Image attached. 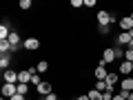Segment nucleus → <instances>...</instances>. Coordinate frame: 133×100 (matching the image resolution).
I'll use <instances>...</instances> for the list:
<instances>
[{
    "label": "nucleus",
    "mask_w": 133,
    "mask_h": 100,
    "mask_svg": "<svg viewBox=\"0 0 133 100\" xmlns=\"http://www.w3.org/2000/svg\"><path fill=\"white\" fill-rule=\"evenodd\" d=\"M18 93L20 96H27L29 93V85H18Z\"/></svg>",
    "instance_id": "5701e85b"
},
{
    "label": "nucleus",
    "mask_w": 133,
    "mask_h": 100,
    "mask_svg": "<svg viewBox=\"0 0 133 100\" xmlns=\"http://www.w3.org/2000/svg\"><path fill=\"white\" fill-rule=\"evenodd\" d=\"M40 82H42V80H40V73H33V76H31V85H33V87H38Z\"/></svg>",
    "instance_id": "b1692460"
},
{
    "label": "nucleus",
    "mask_w": 133,
    "mask_h": 100,
    "mask_svg": "<svg viewBox=\"0 0 133 100\" xmlns=\"http://www.w3.org/2000/svg\"><path fill=\"white\" fill-rule=\"evenodd\" d=\"M127 98H129L127 91H120V93H115V96H113V100H127Z\"/></svg>",
    "instance_id": "393cba45"
},
{
    "label": "nucleus",
    "mask_w": 133,
    "mask_h": 100,
    "mask_svg": "<svg viewBox=\"0 0 133 100\" xmlns=\"http://www.w3.org/2000/svg\"><path fill=\"white\" fill-rule=\"evenodd\" d=\"M69 100H76V98H69Z\"/></svg>",
    "instance_id": "c9c22d12"
},
{
    "label": "nucleus",
    "mask_w": 133,
    "mask_h": 100,
    "mask_svg": "<svg viewBox=\"0 0 133 100\" xmlns=\"http://www.w3.org/2000/svg\"><path fill=\"white\" fill-rule=\"evenodd\" d=\"M0 53H11V45H9V40H0Z\"/></svg>",
    "instance_id": "a211bd4d"
},
{
    "label": "nucleus",
    "mask_w": 133,
    "mask_h": 100,
    "mask_svg": "<svg viewBox=\"0 0 133 100\" xmlns=\"http://www.w3.org/2000/svg\"><path fill=\"white\" fill-rule=\"evenodd\" d=\"M129 36H131V40H133V29H131V31H129Z\"/></svg>",
    "instance_id": "72a5a7b5"
},
{
    "label": "nucleus",
    "mask_w": 133,
    "mask_h": 100,
    "mask_svg": "<svg viewBox=\"0 0 133 100\" xmlns=\"http://www.w3.org/2000/svg\"><path fill=\"white\" fill-rule=\"evenodd\" d=\"M40 100H47V98H40Z\"/></svg>",
    "instance_id": "e433bc0d"
},
{
    "label": "nucleus",
    "mask_w": 133,
    "mask_h": 100,
    "mask_svg": "<svg viewBox=\"0 0 133 100\" xmlns=\"http://www.w3.org/2000/svg\"><path fill=\"white\" fill-rule=\"evenodd\" d=\"M107 76H109V71H107L104 65H98L93 69V78H95V80H107Z\"/></svg>",
    "instance_id": "9d476101"
},
{
    "label": "nucleus",
    "mask_w": 133,
    "mask_h": 100,
    "mask_svg": "<svg viewBox=\"0 0 133 100\" xmlns=\"http://www.w3.org/2000/svg\"><path fill=\"white\" fill-rule=\"evenodd\" d=\"M118 27H120V31H131V29H133V20H131V16H124V18H120V20H118Z\"/></svg>",
    "instance_id": "1a4fd4ad"
},
{
    "label": "nucleus",
    "mask_w": 133,
    "mask_h": 100,
    "mask_svg": "<svg viewBox=\"0 0 133 100\" xmlns=\"http://www.w3.org/2000/svg\"><path fill=\"white\" fill-rule=\"evenodd\" d=\"M118 73H120V76H124V78L133 76V62L122 60V62H120V67H118Z\"/></svg>",
    "instance_id": "f03ea898"
},
{
    "label": "nucleus",
    "mask_w": 133,
    "mask_h": 100,
    "mask_svg": "<svg viewBox=\"0 0 133 100\" xmlns=\"http://www.w3.org/2000/svg\"><path fill=\"white\" fill-rule=\"evenodd\" d=\"M9 65H11V53H2V56H0V69H2V71H7V69H9Z\"/></svg>",
    "instance_id": "2eb2a0df"
},
{
    "label": "nucleus",
    "mask_w": 133,
    "mask_h": 100,
    "mask_svg": "<svg viewBox=\"0 0 133 100\" xmlns=\"http://www.w3.org/2000/svg\"><path fill=\"white\" fill-rule=\"evenodd\" d=\"M5 82H9V85H18V71L7 69V71H5Z\"/></svg>",
    "instance_id": "ddd939ff"
},
{
    "label": "nucleus",
    "mask_w": 133,
    "mask_h": 100,
    "mask_svg": "<svg viewBox=\"0 0 133 100\" xmlns=\"http://www.w3.org/2000/svg\"><path fill=\"white\" fill-rule=\"evenodd\" d=\"M87 96H89V100H102V91H98V89H91Z\"/></svg>",
    "instance_id": "6ab92c4d"
},
{
    "label": "nucleus",
    "mask_w": 133,
    "mask_h": 100,
    "mask_svg": "<svg viewBox=\"0 0 133 100\" xmlns=\"http://www.w3.org/2000/svg\"><path fill=\"white\" fill-rule=\"evenodd\" d=\"M120 91H127V93H131V91H133V76L120 80Z\"/></svg>",
    "instance_id": "f8f14e48"
},
{
    "label": "nucleus",
    "mask_w": 133,
    "mask_h": 100,
    "mask_svg": "<svg viewBox=\"0 0 133 100\" xmlns=\"http://www.w3.org/2000/svg\"><path fill=\"white\" fill-rule=\"evenodd\" d=\"M7 40H9V45H11V51H18L20 49V33L18 31H11V36Z\"/></svg>",
    "instance_id": "9b49d317"
},
{
    "label": "nucleus",
    "mask_w": 133,
    "mask_h": 100,
    "mask_svg": "<svg viewBox=\"0 0 133 100\" xmlns=\"http://www.w3.org/2000/svg\"><path fill=\"white\" fill-rule=\"evenodd\" d=\"M31 82V71L24 69V71H18V85H29Z\"/></svg>",
    "instance_id": "4468645a"
},
{
    "label": "nucleus",
    "mask_w": 133,
    "mask_h": 100,
    "mask_svg": "<svg viewBox=\"0 0 133 100\" xmlns=\"http://www.w3.org/2000/svg\"><path fill=\"white\" fill-rule=\"evenodd\" d=\"M22 47L27 49V51H38V49H40V40L36 38V36H29V38L22 42Z\"/></svg>",
    "instance_id": "7ed1b4c3"
},
{
    "label": "nucleus",
    "mask_w": 133,
    "mask_h": 100,
    "mask_svg": "<svg viewBox=\"0 0 133 100\" xmlns=\"http://www.w3.org/2000/svg\"><path fill=\"white\" fill-rule=\"evenodd\" d=\"M84 7H95V0H84Z\"/></svg>",
    "instance_id": "c756f323"
},
{
    "label": "nucleus",
    "mask_w": 133,
    "mask_h": 100,
    "mask_svg": "<svg viewBox=\"0 0 133 100\" xmlns=\"http://www.w3.org/2000/svg\"><path fill=\"white\" fill-rule=\"evenodd\" d=\"M115 42H118L120 47H129L133 40H131V36H129V31H120V33H118V38H115Z\"/></svg>",
    "instance_id": "6e6552de"
},
{
    "label": "nucleus",
    "mask_w": 133,
    "mask_h": 100,
    "mask_svg": "<svg viewBox=\"0 0 133 100\" xmlns=\"http://www.w3.org/2000/svg\"><path fill=\"white\" fill-rule=\"evenodd\" d=\"M9 100H27V98H24V96H20V93H16L14 98H9Z\"/></svg>",
    "instance_id": "7c9ffc66"
},
{
    "label": "nucleus",
    "mask_w": 133,
    "mask_h": 100,
    "mask_svg": "<svg viewBox=\"0 0 133 100\" xmlns=\"http://www.w3.org/2000/svg\"><path fill=\"white\" fill-rule=\"evenodd\" d=\"M95 89H98V91H102V93H104V91L109 89V87H107V80H95Z\"/></svg>",
    "instance_id": "aec40b11"
},
{
    "label": "nucleus",
    "mask_w": 133,
    "mask_h": 100,
    "mask_svg": "<svg viewBox=\"0 0 133 100\" xmlns=\"http://www.w3.org/2000/svg\"><path fill=\"white\" fill-rule=\"evenodd\" d=\"M113 96H115V89H107L102 93V100H113Z\"/></svg>",
    "instance_id": "412c9836"
},
{
    "label": "nucleus",
    "mask_w": 133,
    "mask_h": 100,
    "mask_svg": "<svg viewBox=\"0 0 133 100\" xmlns=\"http://www.w3.org/2000/svg\"><path fill=\"white\" fill-rule=\"evenodd\" d=\"M76 100H89V96H87V93H84V96H78Z\"/></svg>",
    "instance_id": "2f4dec72"
},
{
    "label": "nucleus",
    "mask_w": 133,
    "mask_h": 100,
    "mask_svg": "<svg viewBox=\"0 0 133 100\" xmlns=\"http://www.w3.org/2000/svg\"><path fill=\"white\" fill-rule=\"evenodd\" d=\"M71 7H76V9H80V7H84V2H82V0H71Z\"/></svg>",
    "instance_id": "bb28decb"
},
{
    "label": "nucleus",
    "mask_w": 133,
    "mask_h": 100,
    "mask_svg": "<svg viewBox=\"0 0 133 100\" xmlns=\"http://www.w3.org/2000/svg\"><path fill=\"white\" fill-rule=\"evenodd\" d=\"M120 80H122V78H120L118 71H109V76H107V87H109V89H115V85H120Z\"/></svg>",
    "instance_id": "0eeeda50"
},
{
    "label": "nucleus",
    "mask_w": 133,
    "mask_h": 100,
    "mask_svg": "<svg viewBox=\"0 0 133 100\" xmlns=\"http://www.w3.org/2000/svg\"><path fill=\"white\" fill-rule=\"evenodd\" d=\"M115 58H118V56H115V51H113V49H104V51H102V60H100V65H111V62H115Z\"/></svg>",
    "instance_id": "20e7f679"
},
{
    "label": "nucleus",
    "mask_w": 133,
    "mask_h": 100,
    "mask_svg": "<svg viewBox=\"0 0 133 100\" xmlns=\"http://www.w3.org/2000/svg\"><path fill=\"white\" fill-rule=\"evenodd\" d=\"M36 91H38V96H49V93H53V85L47 82V80H42L38 87H36Z\"/></svg>",
    "instance_id": "39448f33"
},
{
    "label": "nucleus",
    "mask_w": 133,
    "mask_h": 100,
    "mask_svg": "<svg viewBox=\"0 0 133 100\" xmlns=\"http://www.w3.org/2000/svg\"><path fill=\"white\" fill-rule=\"evenodd\" d=\"M9 36H11V31H9V24H0V40H7V38H9Z\"/></svg>",
    "instance_id": "dca6fc26"
},
{
    "label": "nucleus",
    "mask_w": 133,
    "mask_h": 100,
    "mask_svg": "<svg viewBox=\"0 0 133 100\" xmlns=\"http://www.w3.org/2000/svg\"><path fill=\"white\" fill-rule=\"evenodd\" d=\"M95 20H98V27H109V24H113V14L102 9L95 14Z\"/></svg>",
    "instance_id": "f257e3e1"
},
{
    "label": "nucleus",
    "mask_w": 133,
    "mask_h": 100,
    "mask_svg": "<svg viewBox=\"0 0 133 100\" xmlns=\"http://www.w3.org/2000/svg\"><path fill=\"white\" fill-rule=\"evenodd\" d=\"M31 7H33V2H31V0H20V9H22V11L31 9Z\"/></svg>",
    "instance_id": "4be33fe9"
},
{
    "label": "nucleus",
    "mask_w": 133,
    "mask_h": 100,
    "mask_svg": "<svg viewBox=\"0 0 133 100\" xmlns=\"http://www.w3.org/2000/svg\"><path fill=\"white\" fill-rule=\"evenodd\" d=\"M44 98H47V100H58L60 96H58V93H49V96H44Z\"/></svg>",
    "instance_id": "c85d7f7f"
},
{
    "label": "nucleus",
    "mask_w": 133,
    "mask_h": 100,
    "mask_svg": "<svg viewBox=\"0 0 133 100\" xmlns=\"http://www.w3.org/2000/svg\"><path fill=\"white\" fill-rule=\"evenodd\" d=\"M124 60L133 62V49H127V51H124Z\"/></svg>",
    "instance_id": "a878e982"
},
{
    "label": "nucleus",
    "mask_w": 133,
    "mask_h": 100,
    "mask_svg": "<svg viewBox=\"0 0 133 100\" xmlns=\"http://www.w3.org/2000/svg\"><path fill=\"white\" fill-rule=\"evenodd\" d=\"M127 100H133V91H131V93H129V98Z\"/></svg>",
    "instance_id": "473e14b6"
},
{
    "label": "nucleus",
    "mask_w": 133,
    "mask_h": 100,
    "mask_svg": "<svg viewBox=\"0 0 133 100\" xmlns=\"http://www.w3.org/2000/svg\"><path fill=\"white\" fill-rule=\"evenodd\" d=\"M113 51H115V56H118V58H124V51H122V47H120V45L113 49Z\"/></svg>",
    "instance_id": "cd10ccee"
},
{
    "label": "nucleus",
    "mask_w": 133,
    "mask_h": 100,
    "mask_svg": "<svg viewBox=\"0 0 133 100\" xmlns=\"http://www.w3.org/2000/svg\"><path fill=\"white\" fill-rule=\"evenodd\" d=\"M131 20H133V11H131Z\"/></svg>",
    "instance_id": "f704fd0d"
},
{
    "label": "nucleus",
    "mask_w": 133,
    "mask_h": 100,
    "mask_svg": "<svg viewBox=\"0 0 133 100\" xmlns=\"http://www.w3.org/2000/svg\"><path fill=\"white\" fill-rule=\"evenodd\" d=\"M27 100H31V98H27Z\"/></svg>",
    "instance_id": "4c0bfd02"
},
{
    "label": "nucleus",
    "mask_w": 133,
    "mask_h": 100,
    "mask_svg": "<svg viewBox=\"0 0 133 100\" xmlns=\"http://www.w3.org/2000/svg\"><path fill=\"white\" fill-rule=\"evenodd\" d=\"M16 93H18V85H9V82H5V85H2V96H5L7 100L14 98Z\"/></svg>",
    "instance_id": "423d86ee"
},
{
    "label": "nucleus",
    "mask_w": 133,
    "mask_h": 100,
    "mask_svg": "<svg viewBox=\"0 0 133 100\" xmlns=\"http://www.w3.org/2000/svg\"><path fill=\"white\" fill-rule=\"evenodd\" d=\"M36 69H38V73H47L49 71V62L47 60H40L38 65H36Z\"/></svg>",
    "instance_id": "f3484780"
}]
</instances>
